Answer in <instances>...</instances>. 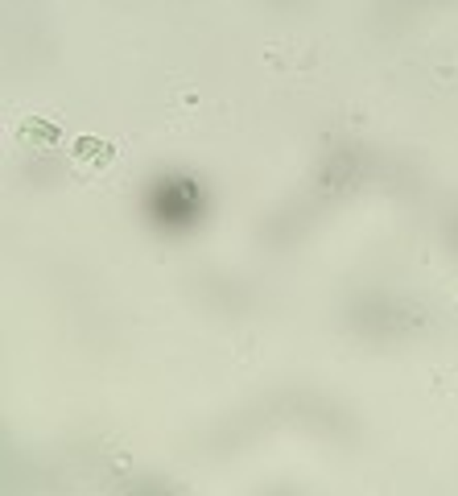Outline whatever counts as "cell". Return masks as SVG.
<instances>
[{
	"label": "cell",
	"mask_w": 458,
	"mask_h": 496,
	"mask_svg": "<svg viewBox=\"0 0 458 496\" xmlns=\"http://www.w3.org/2000/svg\"><path fill=\"white\" fill-rule=\"evenodd\" d=\"M21 141L25 145H58L63 141V129L58 124H50V120H42V116H25L21 120Z\"/></svg>",
	"instance_id": "6da1fadb"
},
{
	"label": "cell",
	"mask_w": 458,
	"mask_h": 496,
	"mask_svg": "<svg viewBox=\"0 0 458 496\" xmlns=\"http://www.w3.org/2000/svg\"><path fill=\"white\" fill-rule=\"evenodd\" d=\"M75 162H79V166H96V170H104V166L112 162V145H107L104 137H79V141H75Z\"/></svg>",
	"instance_id": "7a4b0ae2"
}]
</instances>
